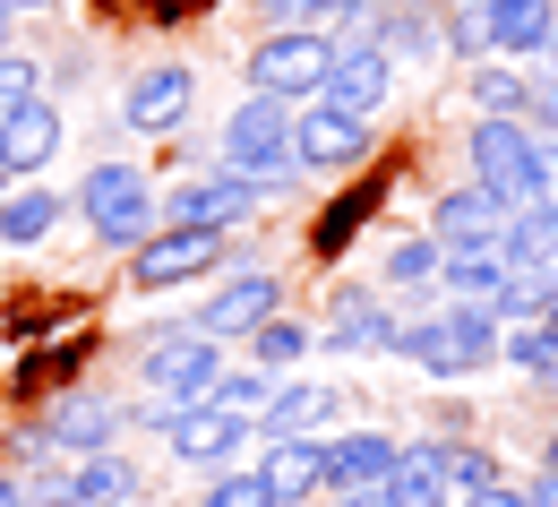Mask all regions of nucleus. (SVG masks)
Returning <instances> with one entry per match:
<instances>
[{"label":"nucleus","instance_id":"1","mask_svg":"<svg viewBox=\"0 0 558 507\" xmlns=\"http://www.w3.org/2000/svg\"><path fill=\"white\" fill-rule=\"evenodd\" d=\"M550 155H558V146L542 138L524 112H482V121H473V138H464L473 190H482L498 216H507V207H533V198L550 190Z\"/></svg>","mask_w":558,"mask_h":507},{"label":"nucleus","instance_id":"2","mask_svg":"<svg viewBox=\"0 0 558 507\" xmlns=\"http://www.w3.org/2000/svg\"><path fill=\"white\" fill-rule=\"evenodd\" d=\"M215 155H223V172H241L258 198H276V190H301V181H310L301 155H292V112H283L276 95H250V104L223 121Z\"/></svg>","mask_w":558,"mask_h":507},{"label":"nucleus","instance_id":"3","mask_svg":"<svg viewBox=\"0 0 558 507\" xmlns=\"http://www.w3.org/2000/svg\"><path fill=\"white\" fill-rule=\"evenodd\" d=\"M336 61V26H267L250 52H241V77L250 95H276V104H310L318 77Z\"/></svg>","mask_w":558,"mask_h":507},{"label":"nucleus","instance_id":"4","mask_svg":"<svg viewBox=\"0 0 558 507\" xmlns=\"http://www.w3.org/2000/svg\"><path fill=\"white\" fill-rule=\"evenodd\" d=\"M70 207L86 216V232H95L104 250H138L146 232H155V181H146L138 164H112V155H104L70 190Z\"/></svg>","mask_w":558,"mask_h":507},{"label":"nucleus","instance_id":"5","mask_svg":"<svg viewBox=\"0 0 558 507\" xmlns=\"http://www.w3.org/2000/svg\"><path fill=\"white\" fill-rule=\"evenodd\" d=\"M215 370H223V345H215L207 327H155L138 345V378L155 396H181V405H198L215 387Z\"/></svg>","mask_w":558,"mask_h":507},{"label":"nucleus","instance_id":"6","mask_svg":"<svg viewBox=\"0 0 558 507\" xmlns=\"http://www.w3.org/2000/svg\"><path fill=\"white\" fill-rule=\"evenodd\" d=\"M387 95H396V61H387L369 35H336V61H327V77H318V104H336V112H352V121H378Z\"/></svg>","mask_w":558,"mask_h":507},{"label":"nucleus","instance_id":"7","mask_svg":"<svg viewBox=\"0 0 558 507\" xmlns=\"http://www.w3.org/2000/svg\"><path fill=\"white\" fill-rule=\"evenodd\" d=\"M292 155H301V172H352V164H369L378 155V121H352L336 104H301L292 112Z\"/></svg>","mask_w":558,"mask_h":507},{"label":"nucleus","instance_id":"8","mask_svg":"<svg viewBox=\"0 0 558 507\" xmlns=\"http://www.w3.org/2000/svg\"><path fill=\"white\" fill-rule=\"evenodd\" d=\"M215 258H223V232H207V224H155L138 250H130V285L172 292V285H190V276H207Z\"/></svg>","mask_w":558,"mask_h":507},{"label":"nucleus","instance_id":"9","mask_svg":"<svg viewBox=\"0 0 558 507\" xmlns=\"http://www.w3.org/2000/svg\"><path fill=\"white\" fill-rule=\"evenodd\" d=\"M190 104H198V70L190 61H155L121 86V130H138V138H172L181 121H190Z\"/></svg>","mask_w":558,"mask_h":507},{"label":"nucleus","instance_id":"10","mask_svg":"<svg viewBox=\"0 0 558 507\" xmlns=\"http://www.w3.org/2000/svg\"><path fill=\"white\" fill-rule=\"evenodd\" d=\"M283 310V276L276 267H241V276H223V285L198 301V327H207L215 345H241L258 318H276Z\"/></svg>","mask_w":558,"mask_h":507},{"label":"nucleus","instance_id":"11","mask_svg":"<svg viewBox=\"0 0 558 507\" xmlns=\"http://www.w3.org/2000/svg\"><path fill=\"white\" fill-rule=\"evenodd\" d=\"M163 438H172V464H198V473H223L241 447H250V413H223V405H181L172 422H163Z\"/></svg>","mask_w":558,"mask_h":507},{"label":"nucleus","instance_id":"12","mask_svg":"<svg viewBox=\"0 0 558 507\" xmlns=\"http://www.w3.org/2000/svg\"><path fill=\"white\" fill-rule=\"evenodd\" d=\"M241 216H258V190H250L241 172H207V181L155 190V224H207V232H232Z\"/></svg>","mask_w":558,"mask_h":507},{"label":"nucleus","instance_id":"13","mask_svg":"<svg viewBox=\"0 0 558 507\" xmlns=\"http://www.w3.org/2000/svg\"><path fill=\"white\" fill-rule=\"evenodd\" d=\"M327 353H387L396 362V310L369 285H336L327 292V327H318Z\"/></svg>","mask_w":558,"mask_h":507},{"label":"nucleus","instance_id":"14","mask_svg":"<svg viewBox=\"0 0 558 507\" xmlns=\"http://www.w3.org/2000/svg\"><path fill=\"white\" fill-rule=\"evenodd\" d=\"M336 405H344V387L283 378V387H267V405L250 413V431H258V438H327V431H336Z\"/></svg>","mask_w":558,"mask_h":507},{"label":"nucleus","instance_id":"15","mask_svg":"<svg viewBox=\"0 0 558 507\" xmlns=\"http://www.w3.org/2000/svg\"><path fill=\"white\" fill-rule=\"evenodd\" d=\"M70 146V121L52 112V95H26L17 112H0V164L26 181V172H52V155Z\"/></svg>","mask_w":558,"mask_h":507},{"label":"nucleus","instance_id":"16","mask_svg":"<svg viewBox=\"0 0 558 507\" xmlns=\"http://www.w3.org/2000/svg\"><path fill=\"white\" fill-rule=\"evenodd\" d=\"M396 464V438L387 431H327L318 438V491H378V473Z\"/></svg>","mask_w":558,"mask_h":507},{"label":"nucleus","instance_id":"17","mask_svg":"<svg viewBox=\"0 0 558 507\" xmlns=\"http://www.w3.org/2000/svg\"><path fill=\"white\" fill-rule=\"evenodd\" d=\"M35 431H44V447L95 456V447H112V438H121V405H112V396H86V387H77V396H52V413H44Z\"/></svg>","mask_w":558,"mask_h":507},{"label":"nucleus","instance_id":"18","mask_svg":"<svg viewBox=\"0 0 558 507\" xmlns=\"http://www.w3.org/2000/svg\"><path fill=\"white\" fill-rule=\"evenodd\" d=\"M473 17H482V44L498 61H533L558 26V0H482Z\"/></svg>","mask_w":558,"mask_h":507},{"label":"nucleus","instance_id":"19","mask_svg":"<svg viewBox=\"0 0 558 507\" xmlns=\"http://www.w3.org/2000/svg\"><path fill=\"white\" fill-rule=\"evenodd\" d=\"M447 438H421V447H396V464L378 473V507H447V464H438Z\"/></svg>","mask_w":558,"mask_h":507},{"label":"nucleus","instance_id":"20","mask_svg":"<svg viewBox=\"0 0 558 507\" xmlns=\"http://www.w3.org/2000/svg\"><path fill=\"white\" fill-rule=\"evenodd\" d=\"M70 224V198L61 190H0V250H35V241H52Z\"/></svg>","mask_w":558,"mask_h":507},{"label":"nucleus","instance_id":"21","mask_svg":"<svg viewBox=\"0 0 558 507\" xmlns=\"http://www.w3.org/2000/svg\"><path fill=\"white\" fill-rule=\"evenodd\" d=\"M489 250L507 258V276H515V267H558V216L542 207V198H533V207H507Z\"/></svg>","mask_w":558,"mask_h":507},{"label":"nucleus","instance_id":"22","mask_svg":"<svg viewBox=\"0 0 558 507\" xmlns=\"http://www.w3.org/2000/svg\"><path fill=\"white\" fill-rule=\"evenodd\" d=\"M429 241H438V250H489V241H498V207H489L482 190H447V198L429 207Z\"/></svg>","mask_w":558,"mask_h":507},{"label":"nucleus","instance_id":"23","mask_svg":"<svg viewBox=\"0 0 558 507\" xmlns=\"http://www.w3.org/2000/svg\"><path fill=\"white\" fill-rule=\"evenodd\" d=\"M258 447H267V456H258V473H267L276 507L318 499V438H258Z\"/></svg>","mask_w":558,"mask_h":507},{"label":"nucleus","instance_id":"24","mask_svg":"<svg viewBox=\"0 0 558 507\" xmlns=\"http://www.w3.org/2000/svg\"><path fill=\"white\" fill-rule=\"evenodd\" d=\"M241 345H250V362H258V370H292V362H310L318 327H310V318H292V310H276V318H258Z\"/></svg>","mask_w":558,"mask_h":507},{"label":"nucleus","instance_id":"25","mask_svg":"<svg viewBox=\"0 0 558 507\" xmlns=\"http://www.w3.org/2000/svg\"><path fill=\"white\" fill-rule=\"evenodd\" d=\"M378 285H387V292L438 285V241H429V232H396V241L378 250Z\"/></svg>","mask_w":558,"mask_h":507},{"label":"nucleus","instance_id":"26","mask_svg":"<svg viewBox=\"0 0 558 507\" xmlns=\"http://www.w3.org/2000/svg\"><path fill=\"white\" fill-rule=\"evenodd\" d=\"M438 285L456 292V301H498L507 258H498V250H438Z\"/></svg>","mask_w":558,"mask_h":507},{"label":"nucleus","instance_id":"27","mask_svg":"<svg viewBox=\"0 0 558 507\" xmlns=\"http://www.w3.org/2000/svg\"><path fill=\"white\" fill-rule=\"evenodd\" d=\"M464 104H473V112H524V104H533V77L507 70V61H473V70H464Z\"/></svg>","mask_w":558,"mask_h":507},{"label":"nucleus","instance_id":"28","mask_svg":"<svg viewBox=\"0 0 558 507\" xmlns=\"http://www.w3.org/2000/svg\"><path fill=\"white\" fill-rule=\"evenodd\" d=\"M267 387H276V370L223 362V370H215V387H207V405H223V413H258V405H267Z\"/></svg>","mask_w":558,"mask_h":507},{"label":"nucleus","instance_id":"29","mask_svg":"<svg viewBox=\"0 0 558 507\" xmlns=\"http://www.w3.org/2000/svg\"><path fill=\"white\" fill-rule=\"evenodd\" d=\"M550 292H558V267H515V276L498 285L489 310H498V318H542V310H550Z\"/></svg>","mask_w":558,"mask_h":507},{"label":"nucleus","instance_id":"30","mask_svg":"<svg viewBox=\"0 0 558 507\" xmlns=\"http://www.w3.org/2000/svg\"><path fill=\"white\" fill-rule=\"evenodd\" d=\"M198 507H276V491H267V473H258V464H223V473H207Z\"/></svg>","mask_w":558,"mask_h":507},{"label":"nucleus","instance_id":"31","mask_svg":"<svg viewBox=\"0 0 558 507\" xmlns=\"http://www.w3.org/2000/svg\"><path fill=\"white\" fill-rule=\"evenodd\" d=\"M361 9H369V0H258L267 26H344Z\"/></svg>","mask_w":558,"mask_h":507},{"label":"nucleus","instance_id":"32","mask_svg":"<svg viewBox=\"0 0 558 507\" xmlns=\"http://www.w3.org/2000/svg\"><path fill=\"white\" fill-rule=\"evenodd\" d=\"M438 464H447V491H464V499L498 482V456H489V447H456V438H447V447H438Z\"/></svg>","mask_w":558,"mask_h":507},{"label":"nucleus","instance_id":"33","mask_svg":"<svg viewBox=\"0 0 558 507\" xmlns=\"http://www.w3.org/2000/svg\"><path fill=\"white\" fill-rule=\"evenodd\" d=\"M26 95H44V70H35V52L0 44V112H17Z\"/></svg>","mask_w":558,"mask_h":507},{"label":"nucleus","instance_id":"34","mask_svg":"<svg viewBox=\"0 0 558 507\" xmlns=\"http://www.w3.org/2000/svg\"><path fill=\"white\" fill-rule=\"evenodd\" d=\"M533 77V104H524V121L542 130V138H558V61H542V70H524Z\"/></svg>","mask_w":558,"mask_h":507},{"label":"nucleus","instance_id":"35","mask_svg":"<svg viewBox=\"0 0 558 507\" xmlns=\"http://www.w3.org/2000/svg\"><path fill=\"white\" fill-rule=\"evenodd\" d=\"M361 207H369V190H352V198L336 207V216H318V232H310V241H318V258H327V250H344V241H352V224H361Z\"/></svg>","mask_w":558,"mask_h":507},{"label":"nucleus","instance_id":"36","mask_svg":"<svg viewBox=\"0 0 558 507\" xmlns=\"http://www.w3.org/2000/svg\"><path fill=\"white\" fill-rule=\"evenodd\" d=\"M464 507H533V499H524L515 482H489V491H473V499H464Z\"/></svg>","mask_w":558,"mask_h":507},{"label":"nucleus","instance_id":"37","mask_svg":"<svg viewBox=\"0 0 558 507\" xmlns=\"http://www.w3.org/2000/svg\"><path fill=\"white\" fill-rule=\"evenodd\" d=\"M524 499H533V507H558V473H533V482H524Z\"/></svg>","mask_w":558,"mask_h":507},{"label":"nucleus","instance_id":"38","mask_svg":"<svg viewBox=\"0 0 558 507\" xmlns=\"http://www.w3.org/2000/svg\"><path fill=\"white\" fill-rule=\"evenodd\" d=\"M0 507H35V499H26V482H9V473H0Z\"/></svg>","mask_w":558,"mask_h":507},{"label":"nucleus","instance_id":"39","mask_svg":"<svg viewBox=\"0 0 558 507\" xmlns=\"http://www.w3.org/2000/svg\"><path fill=\"white\" fill-rule=\"evenodd\" d=\"M533 327H542V336H550V353H558V292H550V310H542V318H533Z\"/></svg>","mask_w":558,"mask_h":507},{"label":"nucleus","instance_id":"40","mask_svg":"<svg viewBox=\"0 0 558 507\" xmlns=\"http://www.w3.org/2000/svg\"><path fill=\"white\" fill-rule=\"evenodd\" d=\"M44 9H61V0H9V17H44Z\"/></svg>","mask_w":558,"mask_h":507},{"label":"nucleus","instance_id":"41","mask_svg":"<svg viewBox=\"0 0 558 507\" xmlns=\"http://www.w3.org/2000/svg\"><path fill=\"white\" fill-rule=\"evenodd\" d=\"M542 473H558V431H550V447H542Z\"/></svg>","mask_w":558,"mask_h":507},{"label":"nucleus","instance_id":"42","mask_svg":"<svg viewBox=\"0 0 558 507\" xmlns=\"http://www.w3.org/2000/svg\"><path fill=\"white\" fill-rule=\"evenodd\" d=\"M9 26H17V17H9V0H0V44H9Z\"/></svg>","mask_w":558,"mask_h":507},{"label":"nucleus","instance_id":"43","mask_svg":"<svg viewBox=\"0 0 558 507\" xmlns=\"http://www.w3.org/2000/svg\"><path fill=\"white\" fill-rule=\"evenodd\" d=\"M404 9H447V0H404Z\"/></svg>","mask_w":558,"mask_h":507},{"label":"nucleus","instance_id":"44","mask_svg":"<svg viewBox=\"0 0 558 507\" xmlns=\"http://www.w3.org/2000/svg\"><path fill=\"white\" fill-rule=\"evenodd\" d=\"M447 9H482V0H447Z\"/></svg>","mask_w":558,"mask_h":507},{"label":"nucleus","instance_id":"45","mask_svg":"<svg viewBox=\"0 0 558 507\" xmlns=\"http://www.w3.org/2000/svg\"><path fill=\"white\" fill-rule=\"evenodd\" d=\"M9 181H17V172H9V164H0V190H9Z\"/></svg>","mask_w":558,"mask_h":507}]
</instances>
